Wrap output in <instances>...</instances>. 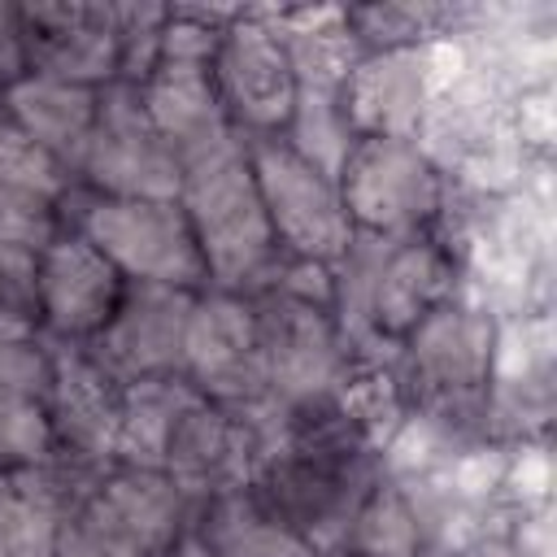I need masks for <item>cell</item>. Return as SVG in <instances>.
<instances>
[{
  "instance_id": "1",
  "label": "cell",
  "mask_w": 557,
  "mask_h": 557,
  "mask_svg": "<svg viewBox=\"0 0 557 557\" xmlns=\"http://www.w3.org/2000/svg\"><path fill=\"white\" fill-rule=\"evenodd\" d=\"M178 205L191 222L209 287L252 296L274 278L283 252L274 244V231L252 178L244 135L183 165Z\"/></svg>"
},
{
  "instance_id": "2",
  "label": "cell",
  "mask_w": 557,
  "mask_h": 557,
  "mask_svg": "<svg viewBox=\"0 0 557 557\" xmlns=\"http://www.w3.org/2000/svg\"><path fill=\"white\" fill-rule=\"evenodd\" d=\"M61 222L91 239L126 283L205 292V261L178 200H117L70 187Z\"/></svg>"
},
{
  "instance_id": "3",
  "label": "cell",
  "mask_w": 557,
  "mask_h": 557,
  "mask_svg": "<svg viewBox=\"0 0 557 557\" xmlns=\"http://www.w3.org/2000/svg\"><path fill=\"white\" fill-rule=\"evenodd\" d=\"M392 370L405 405L426 418H474L492 370V318L474 305L444 300L396 344Z\"/></svg>"
},
{
  "instance_id": "4",
  "label": "cell",
  "mask_w": 557,
  "mask_h": 557,
  "mask_svg": "<svg viewBox=\"0 0 557 557\" xmlns=\"http://www.w3.org/2000/svg\"><path fill=\"white\" fill-rule=\"evenodd\" d=\"M248 300H252V313L261 326L270 405L292 413V409H313V405L339 400L357 361L339 335L335 313L322 305L283 296L274 287H265Z\"/></svg>"
},
{
  "instance_id": "5",
  "label": "cell",
  "mask_w": 557,
  "mask_h": 557,
  "mask_svg": "<svg viewBox=\"0 0 557 557\" xmlns=\"http://www.w3.org/2000/svg\"><path fill=\"white\" fill-rule=\"evenodd\" d=\"M339 196L357 235H431L444 209V178L418 139H357L339 165Z\"/></svg>"
},
{
  "instance_id": "6",
  "label": "cell",
  "mask_w": 557,
  "mask_h": 557,
  "mask_svg": "<svg viewBox=\"0 0 557 557\" xmlns=\"http://www.w3.org/2000/svg\"><path fill=\"white\" fill-rule=\"evenodd\" d=\"M252 178L283 257L335 265L352 244V222L339 196V183L305 161L283 135L248 139Z\"/></svg>"
},
{
  "instance_id": "7",
  "label": "cell",
  "mask_w": 557,
  "mask_h": 557,
  "mask_svg": "<svg viewBox=\"0 0 557 557\" xmlns=\"http://www.w3.org/2000/svg\"><path fill=\"white\" fill-rule=\"evenodd\" d=\"M74 187L117 200H178L183 165L152 126L139 87L131 83L100 87L96 126L74 165Z\"/></svg>"
},
{
  "instance_id": "8",
  "label": "cell",
  "mask_w": 557,
  "mask_h": 557,
  "mask_svg": "<svg viewBox=\"0 0 557 557\" xmlns=\"http://www.w3.org/2000/svg\"><path fill=\"white\" fill-rule=\"evenodd\" d=\"M183 379L205 400L239 413H257L270 405L265 348L248 296L218 287L196 292L183 339Z\"/></svg>"
},
{
  "instance_id": "9",
  "label": "cell",
  "mask_w": 557,
  "mask_h": 557,
  "mask_svg": "<svg viewBox=\"0 0 557 557\" xmlns=\"http://www.w3.org/2000/svg\"><path fill=\"white\" fill-rule=\"evenodd\" d=\"M274 405L257 409V413H239L226 405L205 400L200 392L178 409L170 435H165V453H161V474H170L196 505L244 487L274 435Z\"/></svg>"
},
{
  "instance_id": "10",
  "label": "cell",
  "mask_w": 557,
  "mask_h": 557,
  "mask_svg": "<svg viewBox=\"0 0 557 557\" xmlns=\"http://www.w3.org/2000/svg\"><path fill=\"white\" fill-rule=\"evenodd\" d=\"M213 87L222 96V109L231 126L244 139L283 135L300 96L296 70L287 61V48L265 13H235L222 30V44L213 52Z\"/></svg>"
},
{
  "instance_id": "11",
  "label": "cell",
  "mask_w": 557,
  "mask_h": 557,
  "mask_svg": "<svg viewBox=\"0 0 557 557\" xmlns=\"http://www.w3.org/2000/svg\"><path fill=\"white\" fill-rule=\"evenodd\" d=\"M52 387H48V426L57 461L83 474L113 466L122 396L126 387L87 352V344H52Z\"/></svg>"
},
{
  "instance_id": "12",
  "label": "cell",
  "mask_w": 557,
  "mask_h": 557,
  "mask_svg": "<svg viewBox=\"0 0 557 557\" xmlns=\"http://www.w3.org/2000/svg\"><path fill=\"white\" fill-rule=\"evenodd\" d=\"M122 292H126V278L78 231L61 226L39 248V335L44 339L91 344L117 313Z\"/></svg>"
},
{
  "instance_id": "13",
  "label": "cell",
  "mask_w": 557,
  "mask_h": 557,
  "mask_svg": "<svg viewBox=\"0 0 557 557\" xmlns=\"http://www.w3.org/2000/svg\"><path fill=\"white\" fill-rule=\"evenodd\" d=\"M196 292L157 287V283H126L117 313L109 326L87 344V352L122 383L183 374V339L191 318Z\"/></svg>"
},
{
  "instance_id": "14",
  "label": "cell",
  "mask_w": 557,
  "mask_h": 557,
  "mask_svg": "<svg viewBox=\"0 0 557 557\" xmlns=\"http://www.w3.org/2000/svg\"><path fill=\"white\" fill-rule=\"evenodd\" d=\"M26 74L109 87L117 83V4L35 0L22 4Z\"/></svg>"
},
{
  "instance_id": "15",
  "label": "cell",
  "mask_w": 557,
  "mask_h": 557,
  "mask_svg": "<svg viewBox=\"0 0 557 557\" xmlns=\"http://www.w3.org/2000/svg\"><path fill=\"white\" fill-rule=\"evenodd\" d=\"M453 283H457V265L440 239H431V235L383 239L379 261L370 270V287H366V326H370L374 352H379V344L396 352V344L426 313H435L444 300H453Z\"/></svg>"
},
{
  "instance_id": "16",
  "label": "cell",
  "mask_w": 557,
  "mask_h": 557,
  "mask_svg": "<svg viewBox=\"0 0 557 557\" xmlns=\"http://www.w3.org/2000/svg\"><path fill=\"white\" fill-rule=\"evenodd\" d=\"M52 348L44 335L0 339V470L52 466L57 444L48 426Z\"/></svg>"
},
{
  "instance_id": "17",
  "label": "cell",
  "mask_w": 557,
  "mask_h": 557,
  "mask_svg": "<svg viewBox=\"0 0 557 557\" xmlns=\"http://www.w3.org/2000/svg\"><path fill=\"white\" fill-rule=\"evenodd\" d=\"M70 187V174L0 109V244L39 252L65 226L61 213Z\"/></svg>"
},
{
  "instance_id": "18",
  "label": "cell",
  "mask_w": 557,
  "mask_h": 557,
  "mask_svg": "<svg viewBox=\"0 0 557 557\" xmlns=\"http://www.w3.org/2000/svg\"><path fill=\"white\" fill-rule=\"evenodd\" d=\"M139 100H144L152 126L161 131V139L174 148L178 165H187L239 135L222 109L209 65L157 61V70L139 83Z\"/></svg>"
},
{
  "instance_id": "19",
  "label": "cell",
  "mask_w": 557,
  "mask_h": 557,
  "mask_svg": "<svg viewBox=\"0 0 557 557\" xmlns=\"http://www.w3.org/2000/svg\"><path fill=\"white\" fill-rule=\"evenodd\" d=\"M422 52H366L339 87V109L357 139H413L422 122Z\"/></svg>"
},
{
  "instance_id": "20",
  "label": "cell",
  "mask_w": 557,
  "mask_h": 557,
  "mask_svg": "<svg viewBox=\"0 0 557 557\" xmlns=\"http://www.w3.org/2000/svg\"><path fill=\"white\" fill-rule=\"evenodd\" d=\"M96 104H100V87H78V83H57V78H39V74H22L17 83H9L0 91V109L9 113V122L39 144L74 183V165L87 148V135L96 126Z\"/></svg>"
},
{
  "instance_id": "21",
  "label": "cell",
  "mask_w": 557,
  "mask_h": 557,
  "mask_svg": "<svg viewBox=\"0 0 557 557\" xmlns=\"http://www.w3.org/2000/svg\"><path fill=\"white\" fill-rule=\"evenodd\" d=\"M87 479L61 461L0 470V557H52L61 518Z\"/></svg>"
},
{
  "instance_id": "22",
  "label": "cell",
  "mask_w": 557,
  "mask_h": 557,
  "mask_svg": "<svg viewBox=\"0 0 557 557\" xmlns=\"http://www.w3.org/2000/svg\"><path fill=\"white\" fill-rule=\"evenodd\" d=\"M196 540L209 557H322L300 531L278 522L248 487L218 492L191 513Z\"/></svg>"
},
{
  "instance_id": "23",
  "label": "cell",
  "mask_w": 557,
  "mask_h": 557,
  "mask_svg": "<svg viewBox=\"0 0 557 557\" xmlns=\"http://www.w3.org/2000/svg\"><path fill=\"white\" fill-rule=\"evenodd\" d=\"M422 548H426V535H422V518L409 487L379 479L357 505L335 553L339 557H422Z\"/></svg>"
},
{
  "instance_id": "24",
  "label": "cell",
  "mask_w": 557,
  "mask_h": 557,
  "mask_svg": "<svg viewBox=\"0 0 557 557\" xmlns=\"http://www.w3.org/2000/svg\"><path fill=\"white\" fill-rule=\"evenodd\" d=\"M196 396V387L183 374H165V379H144L131 383L122 396V426H117V466H144V470H161V453H165V435L178 418V409Z\"/></svg>"
},
{
  "instance_id": "25",
  "label": "cell",
  "mask_w": 557,
  "mask_h": 557,
  "mask_svg": "<svg viewBox=\"0 0 557 557\" xmlns=\"http://www.w3.org/2000/svg\"><path fill=\"white\" fill-rule=\"evenodd\" d=\"M100 474V470H96ZM52 557H157L113 509H104L91 492V479L74 492L65 518H61V535H57V553Z\"/></svg>"
},
{
  "instance_id": "26",
  "label": "cell",
  "mask_w": 557,
  "mask_h": 557,
  "mask_svg": "<svg viewBox=\"0 0 557 557\" xmlns=\"http://www.w3.org/2000/svg\"><path fill=\"white\" fill-rule=\"evenodd\" d=\"M283 139L331 178H339V165H344L348 148L357 144V135L339 109V91H313V87H300Z\"/></svg>"
},
{
  "instance_id": "27",
  "label": "cell",
  "mask_w": 557,
  "mask_h": 557,
  "mask_svg": "<svg viewBox=\"0 0 557 557\" xmlns=\"http://www.w3.org/2000/svg\"><path fill=\"white\" fill-rule=\"evenodd\" d=\"M39 335V252L0 244V339Z\"/></svg>"
},
{
  "instance_id": "28",
  "label": "cell",
  "mask_w": 557,
  "mask_h": 557,
  "mask_svg": "<svg viewBox=\"0 0 557 557\" xmlns=\"http://www.w3.org/2000/svg\"><path fill=\"white\" fill-rule=\"evenodd\" d=\"M165 4H117V83L139 87L161 61Z\"/></svg>"
},
{
  "instance_id": "29",
  "label": "cell",
  "mask_w": 557,
  "mask_h": 557,
  "mask_svg": "<svg viewBox=\"0 0 557 557\" xmlns=\"http://www.w3.org/2000/svg\"><path fill=\"white\" fill-rule=\"evenodd\" d=\"M26 74V44H22V4L0 0V91Z\"/></svg>"
},
{
  "instance_id": "30",
  "label": "cell",
  "mask_w": 557,
  "mask_h": 557,
  "mask_svg": "<svg viewBox=\"0 0 557 557\" xmlns=\"http://www.w3.org/2000/svg\"><path fill=\"white\" fill-rule=\"evenodd\" d=\"M157 557H209V548H205V544L196 540V531L187 527V531H183L178 540H170V544H165Z\"/></svg>"
}]
</instances>
